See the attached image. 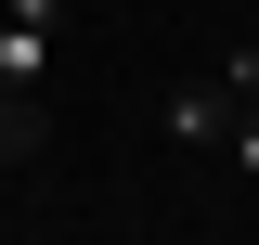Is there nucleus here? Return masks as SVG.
Returning <instances> with one entry per match:
<instances>
[{
	"label": "nucleus",
	"instance_id": "obj_2",
	"mask_svg": "<svg viewBox=\"0 0 259 245\" xmlns=\"http://www.w3.org/2000/svg\"><path fill=\"white\" fill-rule=\"evenodd\" d=\"M233 103H246V91H233L221 65H194V78H168V103H156V116H168V142H182V155H207V142L233 129Z\"/></svg>",
	"mask_w": 259,
	"mask_h": 245
},
{
	"label": "nucleus",
	"instance_id": "obj_4",
	"mask_svg": "<svg viewBox=\"0 0 259 245\" xmlns=\"http://www.w3.org/2000/svg\"><path fill=\"white\" fill-rule=\"evenodd\" d=\"M207 155H221L233 181H246V194H259V103H233V129H221V142H207Z\"/></svg>",
	"mask_w": 259,
	"mask_h": 245
},
{
	"label": "nucleus",
	"instance_id": "obj_1",
	"mask_svg": "<svg viewBox=\"0 0 259 245\" xmlns=\"http://www.w3.org/2000/svg\"><path fill=\"white\" fill-rule=\"evenodd\" d=\"M65 13H78V0H0V91H52Z\"/></svg>",
	"mask_w": 259,
	"mask_h": 245
},
{
	"label": "nucleus",
	"instance_id": "obj_3",
	"mask_svg": "<svg viewBox=\"0 0 259 245\" xmlns=\"http://www.w3.org/2000/svg\"><path fill=\"white\" fill-rule=\"evenodd\" d=\"M39 155V91H0V168H26Z\"/></svg>",
	"mask_w": 259,
	"mask_h": 245
}]
</instances>
